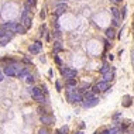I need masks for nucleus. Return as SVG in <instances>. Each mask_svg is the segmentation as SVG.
<instances>
[{
    "label": "nucleus",
    "instance_id": "obj_1",
    "mask_svg": "<svg viewBox=\"0 0 134 134\" xmlns=\"http://www.w3.org/2000/svg\"><path fill=\"white\" fill-rule=\"evenodd\" d=\"M21 69H23L21 65L14 64V65H7L3 72H4L6 76H9V78H13V76H18V72H20Z\"/></svg>",
    "mask_w": 134,
    "mask_h": 134
},
{
    "label": "nucleus",
    "instance_id": "obj_2",
    "mask_svg": "<svg viewBox=\"0 0 134 134\" xmlns=\"http://www.w3.org/2000/svg\"><path fill=\"white\" fill-rule=\"evenodd\" d=\"M28 92H30L31 96H33V97H34L37 102H45V97H44V95H43V90H41V88L33 86V88H30V89H28Z\"/></svg>",
    "mask_w": 134,
    "mask_h": 134
},
{
    "label": "nucleus",
    "instance_id": "obj_3",
    "mask_svg": "<svg viewBox=\"0 0 134 134\" xmlns=\"http://www.w3.org/2000/svg\"><path fill=\"white\" fill-rule=\"evenodd\" d=\"M61 74H62V76H65L66 79H75L76 71L71 69V68H61Z\"/></svg>",
    "mask_w": 134,
    "mask_h": 134
},
{
    "label": "nucleus",
    "instance_id": "obj_4",
    "mask_svg": "<svg viewBox=\"0 0 134 134\" xmlns=\"http://www.w3.org/2000/svg\"><path fill=\"white\" fill-rule=\"evenodd\" d=\"M20 24L24 26L26 28H30L31 27V17L28 16V13H24V11H23L21 17H20Z\"/></svg>",
    "mask_w": 134,
    "mask_h": 134
},
{
    "label": "nucleus",
    "instance_id": "obj_5",
    "mask_svg": "<svg viewBox=\"0 0 134 134\" xmlns=\"http://www.w3.org/2000/svg\"><path fill=\"white\" fill-rule=\"evenodd\" d=\"M40 121L45 126L52 124V123H54V117L49 116V114H41V116H40Z\"/></svg>",
    "mask_w": 134,
    "mask_h": 134
},
{
    "label": "nucleus",
    "instance_id": "obj_6",
    "mask_svg": "<svg viewBox=\"0 0 134 134\" xmlns=\"http://www.w3.org/2000/svg\"><path fill=\"white\" fill-rule=\"evenodd\" d=\"M41 48H43V44L40 43V41H35L34 44H31L30 45V52L31 54H40Z\"/></svg>",
    "mask_w": 134,
    "mask_h": 134
},
{
    "label": "nucleus",
    "instance_id": "obj_7",
    "mask_svg": "<svg viewBox=\"0 0 134 134\" xmlns=\"http://www.w3.org/2000/svg\"><path fill=\"white\" fill-rule=\"evenodd\" d=\"M66 3H58L55 6V16H61V14L65 13V10H66Z\"/></svg>",
    "mask_w": 134,
    "mask_h": 134
},
{
    "label": "nucleus",
    "instance_id": "obj_8",
    "mask_svg": "<svg viewBox=\"0 0 134 134\" xmlns=\"http://www.w3.org/2000/svg\"><path fill=\"white\" fill-rule=\"evenodd\" d=\"M16 28H17L16 23H4L3 24V30L7 31V33H16Z\"/></svg>",
    "mask_w": 134,
    "mask_h": 134
},
{
    "label": "nucleus",
    "instance_id": "obj_9",
    "mask_svg": "<svg viewBox=\"0 0 134 134\" xmlns=\"http://www.w3.org/2000/svg\"><path fill=\"white\" fill-rule=\"evenodd\" d=\"M99 103V97H93V99H89V100H85L83 102V107H93V106H96V104Z\"/></svg>",
    "mask_w": 134,
    "mask_h": 134
},
{
    "label": "nucleus",
    "instance_id": "obj_10",
    "mask_svg": "<svg viewBox=\"0 0 134 134\" xmlns=\"http://www.w3.org/2000/svg\"><path fill=\"white\" fill-rule=\"evenodd\" d=\"M96 88H97V90H99V92H106L109 88H110V83L106 82V81H102V82H97Z\"/></svg>",
    "mask_w": 134,
    "mask_h": 134
},
{
    "label": "nucleus",
    "instance_id": "obj_11",
    "mask_svg": "<svg viewBox=\"0 0 134 134\" xmlns=\"http://www.w3.org/2000/svg\"><path fill=\"white\" fill-rule=\"evenodd\" d=\"M10 38H11V34H9V33L6 35H3V37H0V45H6L10 41Z\"/></svg>",
    "mask_w": 134,
    "mask_h": 134
},
{
    "label": "nucleus",
    "instance_id": "obj_12",
    "mask_svg": "<svg viewBox=\"0 0 134 134\" xmlns=\"http://www.w3.org/2000/svg\"><path fill=\"white\" fill-rule=\"evenodd\" d=\"M64 49V47H62V44L59 43V41H55L54 43V54H56V52H59Z\"/></svg>",
    "mask_w": 134,
    "mask_h": 134
},
{
    "label": "nucleus",
    "instance_id": "obj_13",
    "mask_svg": "<svg viewBox=\"0 0 134 134\" xmlns=\"http://www.w3.org/2000/svg\"><path fill=\"white\" fill-rule=\"evenodd\" d=\"M106 35H107V38L113 40L116 37V35H114V28H113V27H109L107 30H106Z\"/></svg>",
    "mask_w": 134,
    "mask_h": 134
},
{
    "label": "nucleus",
    "instance_id": "obj_14",
    "mask_svg": "<svg viewBox=\"0 0 134 134\" xmlns=\"http://www.w3.org/2000/svg\"><path fill=\"white\" fill-rule=\"evenodd\" d=\"M27 28L24 26H21V24H17V28H16V33L17 34H26Z\"/></svg>",
    "mask_w": 134,
    "mask_h": 134
},
{
    "label": "nucleus",
    "instance_id": "obj_15",
    "mask_svg": "<svg viewBox=\"0 0 134 134\" xmlns=\"http://www.w3.org/2000/svg\"><path fill=\"white\" fill-rule=\"evenodd\" d=\"M113 76H114V74L113 72H107V74L103 75V81H106V82H109V81H112Z\"/></svg>",
    "mask_w": 134,
    "mask_h": 134
},
{
    "label": "nucleus",
    "instance_id": "obj_16",
    "mask_svg": "<svg viewBox=\"0 0 134 134\" xmlns=\"http://www.w3.org/2000/svg\"><path fill=\"white\" fill-rule=\"evenodd\" d=\"M100 72H102V74H107V72H110V65L109 64H104L103 66H102V68H100Z\"/></svg>",
    "mask_w": 134,
    "mask_h": 134
},
{
    "label": "nucleus",
    "instance_id": "obj_17",
    "mask_svg": "<svg viewBox=\"0 0 134 134\" xmlns=\"http://www.w3.org/2000/svg\"><path fill=\"white\" fill-rule=\"evenodd\" d=\"M112 14H113V17L116 18V20L120 18V13H119V9H117V7H113L112 9Z\"/></svg>",
    "mask_w": 134,
    "mask_h": 134
},
{
    "label": "nucleus",
    "instance_id": "obj_18",
    "mask_svg": "<svg viewBox=\"0 0 134 134\" xmlns=\"http://www.w3.org/2000/svg\"><path fill=\"white\" fill-rule=\"evenodd\" d=\"M95 97V92H86L85 96H83V100H89V99H93Z\"/></svg>",
    "mask_w": 134,
    "mask_h": 134
},
{
    "label": "nucleus",
    "instance_id": "obj_19",
    "mask_svg": "<svg viewBox=\"0 0 134 134\" xmlns=\"http://www.w3.org/2000/svg\"><path fill=\"white\" fill-rule=\"evenodd\" d=\"M66 85H68V88L76 86V79H68V81H66Z\"/></svg>",
    "mask_w": 134,
    "mask_h": 134
},
{
    "label": "nucleus",
    "instance_id": "obj_20",
    "mask_svg": "<svg viewBox=\"0 0 134 134\" xmlns=\"http://www.w3.org/2000/svg\"><path fill=\"white\" fill-rule=\"evenodd\" d=\"M27 75H28V69H27V68H23V69L18 72V76H20V78H23V76H27Z\"/></svg>",
    "mask_w": 134,
    "mask_h": 134
},
{
    "label": "nucleus",
    "instance_id": "obj_21",
    "mask_svg": "<svg viewBox=\"0 0 134 134\" xmlns=\"http://www.w3.org/2000/svg\"><path fill=\"white\" fill-rule=\"evenodd\" d=\"M88 89H89V83H82V85H81V89H79V92L82 93V92L88 90Z\"/></svg>",
    "mask_w": 134,
    "mask_h": 134
},
{
    "label": "nucleus",
    "instance_id": "obj_22",
    "mask_svg": "<svg viewBox=\"0 0 134 134\" xmlns=\"http://www.w3.org/2000/svg\"><path fill=\"white\" fill-rule=\"evenodd\" d=\"M117 131H119V130H117V129H112V130H104V131H103V133H102V134H116Z\"/></svg>",
    "mask_w": 134,
    "mask_h": 134
},
{
    "label": "nucleus",
    "instance_id": "obj_23",
    "mask_svg": "<svg viewBox=\"0 0 134 134\" xmlns=\"http://www.w3.org/2000/svg\"><path fill=\"white\" fill-rule=\"evenodd\" d=\"M26 78H27V82H28V83H33V82H34V76H33V75L28 74Z\"/></svg>",
    "mask_w": 134,
    "mask_h": 134
},
{
    "label": "nucleus",
    "instance_id": "obj_24",
    "mask_svg": "<svg viewBox=\"0 0 134 134\" xmlns=\"http://www.w3.org/2000/svg\"><path fill=\"white\" fill-rule=\"evenodd\" d=\"M38 134H49V131H48L45 127H43V129H40V130H38Z\"/></svg>",
    "mask_w": 134,
    "mask_h": 134
},
{
    "label": "nucleus",
    "instance_id": "obj_25",
    "mask_svg": "<svg viewBox=\"0 0 134 134\" xmlns=\"http://www.w3.org/2000/svg\"><path fill=\"white\" fill-rule=\"evenodd\" d=\"M54 56H55V62H56V64H58V65H62V61H61L56 55H54Z\"/></svg>",
    "mask_w": 134,
    "mask_h": 134
},
{
    "label": "nucleus",
    "instance_id": "obj_26",
    "mask_svg": "<svg viewBox=\"0 0 134 134\" xmlns=\"http://www.w3.org/2000/svg\"><path fill=\"white\" fill-rule=\"evenodd\" d=\"M52 35H54L55 38H59V31H54V33H52Z\"/></svg>",
    "mask_w": 134,
    "mask_h": 134
},
{
    "label": "nucleus",
    "instance_id": "obj_27",
    "mask_svg": "<svg viewBox=\"0 0 134 134\" xmlns=\"http://www.w3.org/2000/svg\"><path fill=\"white\" fill-rule=\"evenodd\" d=\"M27 3L31 6H35V0H27Z\"/></svg>",
    "mask_w": 134,
    "mask_h": 134
},
{
    "label": "nucleus",
    "instance_id": "obj_28",
    "mask_svg": "<svg viewBox=\"0 0 134 134\" xmlns=\"http://www.w3.org/2000/svg\"><path fill=\"white\" fill-rule=\"evenodd\" d=\"M40 17L43 18V20H44V18H45V11H44V10H43V11H41V13H40Z\"/></svg>",
    "mask_w": 134,
    "mask_h": 134
},
{
    "label": "nucleus",
    "instance_id": "obj_29",
    "mask_svg": "<svg viewBox=\"0 0 134 134\" xmlns=\"http://www.w3.org/2000/svg\"><path fill=\"white\" fill-rule=\"evenodd\" d=\"M113 26L116 27V26H119V20H116V18H113Z\"/></svg>",
    "mask_w": 134,
    "mask_h": 134
},
{
    "label": "nucleus",
    "instance_id": "obj_30",
    "mask_svg": "<svg viewBox=\"0 0 134 134\" xmlns=\"http://www.w3.org/2000/svg\"><path fill=\"white\" fill-rule=\"evenodd\" d=\"M7 34V31H4V30H0V37H3V35H6Z\"/></svg>",
    "mask_w": 134,
    "mask_h": 134
},
{
    "label": "nucleus",
    "instance_id": "obj_31",
    "mask_svg": "<svg viewBox=\"0 0 134 134\" xmlns=\"http://www.w3.org/2000/svg\"><path fill=\"white\" fill-rule=\"evenodd\" d=\"M55 85H56V89H58V90H61V85H59V82H56Z\"/></svg>",
    "mask_w": 134,
    "mask_h": 134
},
{
    "label": "nucleus",
    "instance_id": "obj_32",
    "mask_svg": "<svg viewBox=\"0 0 134 134\" xmlns=\"http://www.w3.org/2000/svg\"><path fill=\"white\" fill-rule=\"evenodd\" d=\"M124 16H126V7L123 9V11H121V17H124Z\"/></svg>",
    "mask_w": 134,
    "mask_h": 134
},
{
    "label": "nucleus",
    "instance_id": "obj_33",
    "mask_svg": "<svg viewBox=\"0 0 134 134\" xmlns=\"http://www.w3.org/2000/svg\"><path fill=\"white\" fill-rule=\"evenodd\" d=\"M113 1H114V3H119V1H121V0H113Z\"/></svg>",
    "mask_w": 134,
    "mask_h": 134
},
{
    "label": "nucleus",
    "instance_id": "obj_34",
    "mask_svg": "<svg viewBox=\"0 0 134 134\" xmlns=\"http://www.w3.org/2000/svg\"><path fill=\"white\" fill-rule=\"evenodd\" d=\"M76 134H83V131H78V133H76Z\"/></svg>",
    "mask_w": 134,
    "mask_h": 134
},
{
    "label": "nucleus",
    "instance_id": "obj_35",
    "mask_svg": "<svg viewBox=\"0 0 134 134\" xmlns=\"http://www.w3.org/2000/svg\"><path fill=\"white\" fill-rule=\"evenodd\" d=\"M133 64H134V52H133Z\"/></svg>",
    "mask_w": 134,
    "mask_h": 134
},
{
    "label": "nucleus",
    "instance_id": "obj_36",
    "mask_svg": "<svg viewBox=\"0 0 134 134\" xmlns=\"http://www.w3.org/2000/svg\"><path fill=\"white\" fill-rule=\"evenodd\" d=\"M95 134H102V133H99V131H96V133Z\"/></svg>",
    "mask_w": 134,
    "mask_h": 134
},
{
    "label": "nucleus",
    "instance_id": "obj_37",
    "mask_svg": "<svg viewBox=\"0 0 134 134\" xmlns=\"http://www.w3.org/2000/svg\"><path fill=\"white\" fill-rule=\"evenodd\" d=\"M62 1H65V0H62Z\"/></svg>",
    "mask_w": 134,
    "mask_h": 134
}]
</instances>
